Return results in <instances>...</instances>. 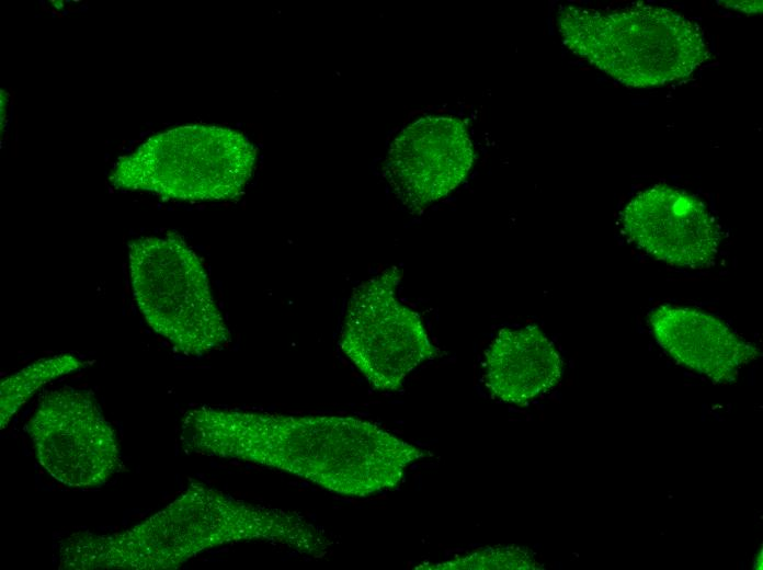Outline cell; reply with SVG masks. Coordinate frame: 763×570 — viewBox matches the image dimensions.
Segmentation results:
<instances>
[{
  "label": "cell",
  "instance_id": "cell-2",
  "mask_svg": "<svg viewBox=\"0 0 763 570\" xmlns=\"http://www.w3.org/2000/svg\"><path fill=\"white\" fill-rule=\"evenodd\" d=\"M289 528L283 509L192 483L162 510L128 529L103 535L83 531L65 537L59 544V569L173 570L226 544H283Z\"/></svg>",
  "mask_w": 763,
  "mask_h": 570
},
{
  "label": "cell",
  "instance_id": "cell-6",
  "mask_svg": "<svg viewBox=\"0 0 763 570\" xmlns=\"http://www.w3.org/2000/svg\"><path fill=\"white\" fill-rule=\"evenodd\" d=\"M402 271L385 269L356 286L349 299L339 345L377 390L396 391L422 363L437 356L421 317L397 297Z\"/></svg>",
  "mask_w": 763,
  "mask_h": 570
},
{
  "label": "cell",
  "instance_id": "cell-5",
  "mask_svg": "<svg viewBox=\"0 0 763 570\" xmlns=\"http://www.w3.org/2000/svg\"><path fill=\"white\" fill-rule=\"evenodd\" d=\"M128 265L139 311L179 353L202 356L228 343L230 332L205 267L181 237L133 241Z\"/></svg>",
  "mask_w": 763,
  "mask_h": 570
},
{
  "label": "cell",
  "instance_id": "cell-10",
  "mask_svg": "<svg viewBox=\"0 0 763 570\" xmlns=\"http://www.w3.org/2000/svg\"><path fill=\"white\" fill-rule=\"evenodd\" d=\"M649 323L659 345L679 364L717 384L733 383L759 349L717 317L686 307L660 306Z\"/></svg>",
  "mask_w": 763,
  "mask_h": 570
},
{
  "label": "cell",
  "instance_id": "cell-8",
  "mask_svg": "<svg viewBox=\"0 0 763 570\" xmlns=\"http://www.w3.org/2000/svg\"><path fill=\"white\" fill-rule=\"evenodd\" d=\"M474 160L471 141L459 119L426 116L394 139L384 174L397 198L419 212L455 190Z\"/></svg>",
  "mask_w": 763,
  "mask_h": 570
},
{
  "label": "cell",
  "instance_id": "cell-14",
  "mask_svg": "<svg viewBox=\"0 0 763 570\" xmlns=\"http://www.w3.org/2000/svg\"><path fill=\"white\" fill-rule=\"evenodd\" d=\"M719 3H722L721 5L724 7L741 10L747 13L762 12V1H721Z\"/></svg>",
  "mask_w": 763,
  "mask_h": 570
},
{
  "label": "cell",
  "instance_id": "cell-7",
  "mask_svg": "<svg viewBox=\"0 0 763 570\" xmlns=\"http://www.w3.org/2000/svg\"><path fill=\"white\" fill-rule=\"evenodd\" d=\"M29 432L38 464L68 487L101 486L119 467L115 431L89 391L66 386L47 392Z\"/></svg>",
  "mask_w": 763,
  "mask_h": 570
},
{
  "label": "cell",
  "instance_id": "cell-13",
  "mask_svg": "<svg viewBox=\"0 0 763 570\" xmlns=\"http://www.w3.org/2000/svg\"><path fill=\"white\" fill-rule=\"evenodd\" d=\"M529 550L505 546L487 547L466 556L439 563L420 565L415 569L465 570V569H539Z\"/></svg>",
  "mask_w": 763,
  "mask_h": 570
},
{
  "label": "cell",
  "instance_id": "cell-3",
  "mask_svg": "<svg viewBox=\"0 0 763 570\" xmlns=\"http://www.w3.org/2000/svg\"><path fill=\"white\" fill-rule=\"evenodd\" d=\"M557 26L573 54L627 87H661L686 79L710 57L701 26L663 7L563 5Z\"/></svg>",
  "mask_w": 763,
  "mask_h": 570
},
{
  "label": "cell",
  "instance_id": "cell-11",
  "mask_svg": "<svg viewBox=\"0 0 763 570\" xmlns=\"http://www.w3.org/2000/svg\"><path fill=\"white\" fill-rule=\"evenodd\" d=\"M562 360L537 326L502 329L489 345L483 380L497 399L524 404L557 385Z\"/></svg>",
  "mask_w": 763,
  "mask_h": 570
},
{
  "label": "cell",
  "instance_id": "cell-1",
  "mask_svg": "<svg viewBox=\"0 0 763 570\" xmlns=\"http://www.w3.org/2000/svg\"><path fill=\"white\" fill-rule=\"evenodd\" d=\"M192 453L252 463L324 490L365 498L392 490L425 452L379 428L344 415H292L200 407L181 423Z\"/></svg>",
  "mask_w": 763,
  "mask_h": 570
},
{
  "label": "cell",
  "instance_id": "cell-4",
  "mask_svg": "<svg viewBox=\"0 0 763 570\" xmlns=\"http://www.w3.org/2000/svg\"><path fill=\"white\" fill-rule=\"evenodd\" d=\"M255 160V148L239 132L181 126L150 137L121 158L109 180L116 189L170 200H229L243 192Z\"/></svg>",
  "mask_w": 763,
  "mask_h": 570
},
{
  "label": "cell",
  "instance_id": "cell-12",
  "mask_svg": "<svg viewBox=\"0 0 763 570\" xmlns=\"http://www.w3.org/2000/svg\"><path fill=\"white\" fill-rule=\"evenodd\" d=\"M89 365L72 354H59L38 360L2 379L0 384V429L45 384Z\"/></svg>",
  "mask_w": 763,
  "mask_h": 570
},
{
  "label": "cell",
  "instance_id": "cell-9",
  "mask_svg": "<svg viewBox=\"0 0 763 570\" xmlns=\"http://www.w3.org/2000/svg\"><path fill=\"white\" fill-rule=\"evenodd\" d=\"M622 224L639 248L674 266H703L718 251L719 228L706 205L669 185L634 196L623 210Z\"/></svg>",
  "mask_w": 763,
  "mask_h": 570
}]
</instances>
